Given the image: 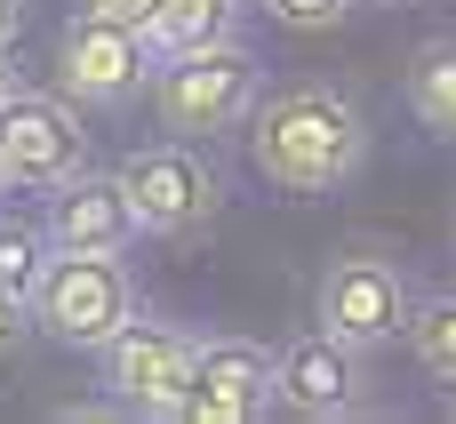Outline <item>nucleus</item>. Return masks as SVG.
Listing matches in <instances>:
<instances>
[{
	"mask_svg": "<svg viewBox=\"0 0 456 424\" xmlns=\"http://www.w3.org/2000/svg\"><path fill=\"white\" fill-rule=\"evenodd\" d=\"M449 409H456V393H449Z\"/></svg>",
	"mask_w": 456,
	"mask_h": 424,
	"instance_id": "412c9836",
	"label": "nucleus"
},
{
	"mask_svg": "<svg viewBox=\"0 0 456 424\" xmlns=\"http://www.w3.org/2000/svg\"><path fill=\"white\" fill-rule=\"evenodd\" d=\"M160 72V48L136 32V24H112L96 8H80L64 32H56V88L80 104V112H120L136 88H152Z\"/></svg>",
	"mask_w": 456,
	"mask_h": 424,
	"instance_id": "423d86ee",
	"label": "nucleus"
},
{
	"mask_svg": "<svg viewBox=\"0 0 456 424\" xmlns=\"http://www.w3.org/2000/svg\"><path fill=\"white\" fill-rule=\"evenodd\" d=\"M409 313H417V289H409V273H401L393 257H377V249H345V257L321 273V297H313V321H321L329 337L361 345V353L409 337Z\"/></svg>",
	"mask_w": 456,
	"mask_h": 424,
	"instance_id": "6e6552de",
	"label": "nucleus"
},
{
	"mask_svg": "<svg viewBox=\"0 0 456 424\" xmlns=\"http://www.w3.org/2000/svg\"><path fill=\"white\" fill-rule=\"evenodd\" d=\"M48 232L40 224H24V216H0V289H16V297H32L40 289V273H48Z\"/></svg>",
	"mask_w": 456,
	"mask_h": 424,
	"instance_id": "2eb2a0df",
	"label": "nucleus"
},
{
	"mask_svg": "<svg viewBox=\"0 0 456 424\" xmlns=\"http://www.w3.org/2000/svg\"><path fill=\"white\" fill-rule=\"evenodd\" d=\"M88 168V120L64 88H16L0 104V192H56Z\"/></svg>",
	"mask_w": 456,
	"mask_h": 424,
	"instance_id": "39448f33",
	"label": "nucleus"
},
{
	"mask_svg": "<svg viewBox=\"0 0 456 424\" xmlns=\"http://www.w3.org/2000/svg\"><path fill=\"white\" fill-rule=\"evenodd\" d=\"M192 353H200V337L192 329H176V321H128L104 353H96V369H104V401L112 409H128V417H184V393H192Z\"/></svg>",
	"mask_w": 456,
	"mask_h": 424,
	"instance_id": "0eeeda50",
	"label": "nucleus"
},
{
	"mask_svg": "<svg viewBox=\"0 0 456 424\" xmlns=\"http://www.w3.org/2000/svg\"><path fill=\"white\" fill-rule=\"evenodd\" d=\"M240 8H248V0H160V16L144 24V40H152L160 56L216 48V40H240Z\"/></svg>",
	"mask_w": 456,
	"mask_h": 424,
	"instance_id": "f8f14e48",
	"label": "nucleus"
},
{
	"mask_svg": "<svg viewBox=\"0 0 456 424\" xmlns=\"http://www.w3.org/2000/svg\"><path fill=\"white\" fill-rule=\"evenodd\" d=\"M120 184H128V208H136L144 241H200V232L224 216V184H216V168L192 152V136L136 144V152L120 160Z\"/></svg>",
	"mask_w": 456,
	"mask_h": 424,
	"instance_id": "20e7f679",
	"label": "nucleus"
},
{
	"mask_svg": "<svg viewBox=\"0 0 456 424\" xmlns=\"http://www.w3.org/2000/svg\"><path fill=\"white\" fill-rule=\"evenodd\" d=\"M369 353L329 337V329H305L281 345V409L305 424H337V417H361L369 409Z\"/></svg>",
	"mask_w": 456,
	"mask_h": 424,
	"instance_id": "9d476101",
	"label": "nucleus"
},
{
	"mask_svg": "<svg viewBox=\"0 0 456 424\" xmlns=\"http://www.w3.org/2000/svg\"><path fill=\"white\" fill-rule=\"evenodd\" d=\"M409 112L425 120V136L456 144V40H425L409 56Z\"/></svg>",
	"mask_w": 456,
	"mask_h": 424,
	"instance_id": "ddd939ff",
	"label": "nucleus"
},
{
	"mask_svg": "<svg viewBox=\"0 0 456 424\" xmlns=\"http://www.w3.org/2000/svg\"><path fill=\"white\" fill-rule=\"evenodd\" d=\"M409 353H417L425 377L456 385V289L449 297H425V305L409 313Z\"/></svg>",
	"mask_w": 456,
	"mask_h": 424,
	"instance_id": "4468645a",
	"label": "nucleus"
},
{
	"mask_svg": "<svg viewBox=\"0 0 456 424\" xmlns=\"http://www.w3.org/2000/svg\"><path fill=\"white\" fill-rule=\"evenodd\" d=\"M248 160L273 192L329 200V192L361 184V168H369V112L329 80H289V88L256 96V112H248Z\"/></svg>",
	"mask_w": 456,
	"mask_h": 424,
	"instance_id": "f257e3e1",
	"label": "nucleus"
},
{
	"mask_svg": "<svg viewBox=\"0 0 456 424\" xmlns=\"http://www.w3.org/2000/svg\"><path fill=\"white\" fill-rule=\"evenodd\" d=\"M136 313H144V297H136V273L120 249H56L32 289V329L72 353H104Z\"/></svg>",
	"mask_w": 456,
	"mask_h": 424,
	"instance_id": "f03ea898",
	"label": "nucleus"
},
{
	"mask_svg": "<svg viewBox=\"0 0 456 424\" xmlns=\"http://www.w3.org/2000/svg\"><path fill=\"white\" fill-rule=\"evenodd\" d=\"M265 409H281V353H265L256 337H200L184 417L192 424H256Z\"/></svg>",
	"mask_w": 456,
	"mask_h": 424,
	"instance_id": "1a4fd4ad",
	"label": "nucleus"
},
{
	"mask_svg": "<svg viewBox=\"0 0 456 424\" xmlns=\"http://www.w3.org/2000/svg\"><path fill=\"white\" fill-rule=\"evenodd\" d=\"M16 32H24V0H0V48H16Z\"/></svg>",
	"mask_w": 456,
	"mask_h": 424,
	"instance_id": "6ab92c4d",
	"label": "nucleus"
},
{
	"mask_svg": "<svg viewBox=\"0 0 456 424\" xmlns=\"http://www.w3.org/2000/svg\"><path fill=\"white\" fill-rule=\"evenodd\" d=\"M289 32H329V24H345L353 16V0H265Z\"/></svg>",
	"mask_w": 456,
	"mask_h": 424,
	"instance_id": "dca6fc26",
	"label": "nucleus"
},
{
	"mask_svg": "<svg viewBox=\"0 0 456 424\" xmlns=\"http://www.w3.org/2000/svg\"><path fill=\"white\" fill-rule=\"evenodd\" d=\"M40 232H48V249H120V257H128V241H136L144 224H136V208H128L120 168H96V160H88L80 176H64V184L48 192Z\"/></svg>",
	"mask_w": 456,
	"mask_h": 424,
	"instance_id": "9b49d317",
	"label": "nucleus"
},
{
	"mask_svg": "<svg viewBox=\"0 0 456 424\" xmlns=\"http://www.w3.org/2000/svg\"><path fill=\"white\" fill-rule=\"evenodd\" d=\"M16 88H24V80H16V64H8V48H0V104H8Z\"/></svg>",
	"mask_w": 456,
	"mask_h": 424,
	"instance_id": "aec40b11",
	"label": "nucleus"
},
{
	"mask_svg": "<svg viewBox=\"0 0 456 424\" xmlns=\"http://www.w3.org/2000/svg\"><path fill=\"white\" fill-rule=\"evenodd\" d=\"M32 337V297H16V289H0V353H16Z\"/></svg>",
	"mask_w": 456,
	"mask_h": 424,
	"instance_id": "f3484780",
	"label": "nucleus"
},
{
	"mask_svg": "<svg viewBox=\"0 0 456 424\" xmlns=\"http://www.w3.org/2000/svg\"><path fill=\"white\" fill-rule=\"evenodd\" d=\"M88 8H96V16H112V24H136V32L160 16V0H88Z\"/></svg>",
	"mask_w": 456,
	"mask_h": 424,
	"instance_id": "a211bd4d",
	"label": "nucleus"
},
{
	"mask_svg": "<svg viewBox=\"0 0 456 424\" xmlns=\"http://www.w3.org/2000/svg\"><path fill=\"white\" fill-rule=\"evenodd\" d=\"M256 96H265V64H256V48H240V40L160 56V72H152V112H160V128H168V136H192V144L248 128Z\"/></svg>",
	"mask_w": 456,
	"mask_h": 424,
	"instance_id": "7ed1b4c3",
	"label": "nucleus"
}]
</instances>
